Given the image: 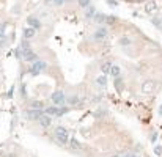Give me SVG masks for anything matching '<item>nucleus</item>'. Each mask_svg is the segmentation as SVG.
Returning a JSON list of instances; mask_svg holds the SVG:
<instances>
[{
    "instance_id": "nucleus-1",
    "label": "nucleus",
    "mask_w": 162,
    "mask_h": 157,
    "mask_svg": "<svg viewBox=\"0 0 162 157\" xmlns=\"http://www.w3.org/2000/svg\"><path fill=\"white\" fill-rule=\"evenodd\" d=\"M55 137H57V140L61 143V145H69V131L63 126H58L57 129H55Z\"/></svg>"
},
{
    "instance_id": "nucleus-2",
    "label": "nucleus",
    "mask_w": 162,
    "mask_h": 157,
    "mask_svg": "<svg viewBox=\"0 0 162 157\" xmlns=\"http://www.w3.org/2000/svg\"><path fill=\"white\" fill-rule=\"evenodd\" d=\"M46 68H47V63H46V61L36 60L35 63H33L30 68H29V71H30V74H40V72L46 71Z\"/></svg>"
},
{
    "instance_id": "nucleus-3",
    "label": "nucleus",
    "mask_w": 162,
    "mask_h": 157,
    "mask_svg": "<svg viewBox=\"0 0 162 157\" xmlns=\"http://www.w3.org/2000/svg\"><path fill=\"white\" fill-rule=\"evenodd\" d=\"M65 109H60L58 105H51V107H46L44 109V113L49 115V116H61L65 113Z\"/></svg>"
},
{
    "instance_id": "nucleus-4",
    "label": "nucleus",
    "mask_w": 162,
    "mask_h": 157,
    "mask_svg": "<svg viewBox=\"0 0 162 157\" xmlns=\"http://www.w3.org/2000/svg\"><path fill=\"white\" fill-rule=\"evenodd\" d=\"M109 36V30L105 29V27H99V29H96V32L93 33V39L94 41H104L105 38Z\"/></svg>"
},
{
    "instance_id": "nucleus-5",
    "label": "nucleus",
    "mask_w": 162,
    "mask_h": 157,
    "mask_svg": "<svg viewBox=\"0 0 162 157\" xmlns=\"http://www.w3.org/2000/svg\"><path fill=\"white\" fill-rule=\"evenodd\" d=\"M51 101H52V104L54 105H63L65 102H66V99H65V94H63V91H54L52 93V96H51Z\"/></svg>"
},
{
    "instance_id": "nucleus-6",
    "label": "nucleus",
    "mask_w": 162,
    "mask_h": 157,
    "mask_svg": "<svg viewBox=\"0 0 162 157\" xmlns=\"http://www.w3.org/2000/svg\"><path fill=\"white\" fill-rule=\"evenodd\" d=\"M154 90H156V83L153 80H149V78L142 83V91L145 94H151V93H154Z\"/></svg>"
},
{
    "instance_id": "nucleus-7",
    "label": "nucleus",
    "mask_w": 162,
    "mask_h": 157,
    "mask_svg": "<svg viewBox=\"0 0 162 157\" xmlns=\"http://www.w3.org/2000/svg\"><path fill=\"white\" fill-rule=\"evenodd\" d=\"M22 58H24L25 61H29V63H35V61L38 60V55L33 52L32 49H27V50H22Z\"/></svg>"
},
{
    "instance_id": "nucleus-8",
    "label": "nucleus",
    "mask_w": 162,
    "mask_h": 157,
    "mask_svg": "<svg viewBox=\"0 0 162 157\" xmlns=\"http://www.w3.org/2000/svg\"><path fill=\"white\" fill-rule=\"evenodd\" d=\"M38 123H40V126L43 127V129H49L52 126V116H49V115H46L44 113L40 120H38Z\"/></svg>"
},
{
    "instance_id": "nucleus-9",
    "label": "nucleus",
    "mask_w": 162,
    "mask_h": 157,
    "mask_svg": "<svg viewBox=\"0 0 162 157\" xmlns=\"http://www.w3.org/2000/svg\"><path fill=\"white\" fill-rule=\"evenodd\" d=\"M27 118H29V120H40V118L44 115V112H41V110H36V109H32V110H29L27 112Z\"/></svg>"
},
{
    "instance_id": "nucleus-10",
    "label": "nucleus",
    "mask_w": 162,
    "mask_h": 157,
    "mask_svg": "<svg viewBox=\"0 0 162 157\" xmlns=\"http://www.w3.org/2000/svg\"><path fill=\"white\" fill-rule=\"evenodd\" d=\"M145 11H147L148 14H154V13H158V3H156L154 0H149V2L145 5Z\"/></svg>"
},
{
    "instance_id": "nucleus-11",
    "label": "nucleus",
    "mask_w": 162,
    "mask_h": 157,
    "mask_svg": "<svg viewBox=\"0 0 162 157\" xmlns=\"http://www.w3.org/2000/svg\"><path fill=\"white\" fill-rule=\"evenodd\" d=\"M27 25H29V27H33L35 30L41 29V22L38 21L36 18H29V19H27Z\"/></svg>"
},
{
    "instance_id": "nucleus-12",
    "label": "nucleus",
    "mask_w": 162,
    "mask_h": 157,
    "mask_svg": "<svg viewBox=\"0 0 162 157\" xmlns=\"http://www.w3.org/2000/svg\"><path fill=\"white\" fill-rule=\"evenodd\" d=\"M69 148L71 149H83V145L77 138H71L69 140Z\"/></svg>"
},
{
    "instance_id": "nucleus-13",
    "label": "nucleus",
    "mask_w": 162,
    "mask_h": 157,
    "mask_svg": "<svg viewBox=\"0 0 162 157\" xmlns=\"http://www.w3.org/2000/svg\"><path fill=\"white\" fill-rule=\"evenodd\" d=\"M36 35V30L33 29V27H27V29H24V38L25 39H30Z\"/></svg>"
},
{
    "instance_id": "nucleus-14",
    "label": "nucleus",
    "mask_w": 162,
    "mask_h": 157,
    "mask_svg": "<svg viewBox=\"0 0 162 157\" xmlns=\"http://www.w3.org/2000/svg\"><path fill=\"white\" fill-rule=\"evenodd\" d=\"M112 66H113V63H110V61H104V63L101 65V71H102V74H109L110 69H112Z\"/></svg>"
},
{
    "instance_id": "nucleus-15",
    "label": "nucleus",
    "mask_w": 162,
    "mask_h": 157,
    "mask_svg": "<svg viewBox=\"0 0 162 157\" xmlns=\"http://www.w3.org/2000/svg\"><path fill=\"white\" fill-rule=\"evenodd\" d=\"M96 83H98L99 87H104V88H105V85H107V76H105V74H101V76L96 78Z\"/></svg>"
},
{
    "instance_id": "nucleus-16",
    "label": "nucleus",
    "mask_w": 162,
    "mask_h": 157,
    "mask_svg": "<svg viewBox=\"0 0 162 157\" xmlns=\"http://www.w3.org/2000/svg\"><path fill=\"white\" fill-rule=\"evenodd\" d=\"M118 43H120V46H123V47H126V46H131V44H132L131 38H127V36H121Z\"/></svg>"
},
{
    "instance_id": "nucleus-17",
    "label": "nucleus",
    "mask_w": 162,
    "mask_h": 157,
    "mask_svg": "<svg viewBox=\"0 0 162 157\" xmlns=\"http://www.w3.org/2000/svg\"><path fill=\"white\" fill-rule=\"evenodd\" d=\"M94 21H96L98 24H105V21H107V16H105V14H101V13H98L96 16H94Z\"/></svg>"
},
{
    "instance_id": "nucleus-18",
    "label": "nucleus",
    "mask_w": 162,
    "mask_h": 157,
    "mask_svg": "<svg viewBox=\"0 0 162 157\" xmlns=\"http://www.w3.org/2000/svg\"><path fill=\"white\" fill-rule=\"evenodd\" d=\"M110 74L113 76V77H120V74H121V69H120V66H118V65H113V66H112V69H110Z\"/></svg>"
},
{
    "instance_id": "nucleus-19",
    "label": "nucleus",
    "mask_w": 162,
    "mask_h": 157,
    "mask_svg": "<svg viewBox=\"0 0 162 157\" xmlns=\"http://www.w3.org/2000/svg\"><path fill=\"white\" fill-rule=\"evenodd\" d=\"M115 88L118 90V91H121V88H123V80H121V76H120V77H115Z\"/></svg>"
},
{
    "instance_id": "nucleus-20",
    "label": "nucleus",
    "mask_w": 162,
    "mask_h": 157,
    "mask_svg": "<svg viewBox=\"0 0 162 157\" xmlns=\"http://www.w3.org/2000/svg\"><path fill=\"white\" fill-rule=\"evenodd\" d=\"M85 16H87L88 19H90V18H94V16H96V10H94V7H90V10L85 13Z\"/></svg>"
},
{
    "instance_id": "nucleus-21",
    "label": "nucleus",
    "mask_w": 162,
    "mask_h": 157,
    "mask_svg": "<svg viewBox=\"0 0 162 157\" xmlns=\"http://www.w3.org/2000/svg\"><path fill=\"white\" fill-rule=\"evenodd\" d=\"M77 3H79V7H82V8H87L88 5H90V0H77Z\"/></svg>"
},
{
    "instance_id": "nucleus-22",
    "label": "nucleus",
    "mask_w": 162,
    "mask_h": 157,
    "mask_svg": "<svg viewBox=\"0 0 162 157\" xmlns=\"http://www.w3.org/2000/svg\"><path fill=\"white\" fill-rule=\"evenodd\" d=\"M43 107H44L43 102H33V104H32V109H36V110H41Z\"/></svg>"
},
{
    "instance_id": "nucleus-23",
    "label": "nucleus",
    "mask_w": 162,
    "mask_h": 157,
    "mask_svg": "<svg viewBox=\"0 0 162 157\" xmlns=\"http://www.w3.org/2000/svg\"><path fill=\"white\" fill-rule=\"evenodd\" d=\"M115 21H116V19L113 18V16H107V21H105V24H109V25H110V24H113Z\"/></svg>"
},
{
    "instance_id": "nucleus-24",
    "label": "nucleus",
    "mask_w": 162,
    "mask_h": 157,
    "mask_svg": "<svg viewBox=\"0 0 162 157\" xmlns=\"http://www.w3.org/2000/svg\"><path fill=\"white\" fill-rule=\"evenodd\" d=\"M27 49H30V43L25 39V41L22 43V50H27Z\"/></svg>"
},
{
    "instance_id": "nucleus-25",
    "label": "nucleus",
    "mask_w": 162,
    "mask_h": 157,
    "mask_svg": "<svg viewBox=\"0 0 162 157\" xmlns=\"http://www.w3.org/2000/svg\"><path fill=\"white\" fill-rule=\"evenodd\" d=\"M5 27H7V24H2V25H0V38L5 35Z\"/></svg>"
},
{
    "instance_id": "nucleus-26",
    "label": "nucleus",
    "mask_w": 162,
    "mask_h": 157,
    "mask_svg": "<svg viewBox=\"0 0 162 157\" xmlns=\"http://www.w3.org/2000/svg\"><path fill=\"white\" fill-rule=\"evenodd\" d=\"M69 102H71V104H76V102H79V99H77L76 96H72V98L69 99Z\"/></svg>"
},
{
    "instance_id": "nucleus-27",
    "label": "nucleus",
    "mask_w": 162,
    "mask_h": 157,
    "mask_svg": "<svg viewBox=\"0 0 162 157\" xmlns=\"http://www.w3.org/2000/svg\"><path fill=\"white\" fill-rule=\"evenodd\" d=\"M107 3L110 5V7H115V5H116V2H115V0H107Z\"/></svg>"
},
{
    "instance_id": "nucleus-28",
    "label": "nucleus",
    "mask_w": 162,
    "mask_h": 157,
    "mask_svg": "<svg viewBox=\"0 0 162 157\" xmlns=\"http://www.w3.org/2000/svg\"><path fill=\"white\" fill-rule=\"evenodd\" d=\"M52 2H55V3H57V5H61V3L65 2V0H52Z\"/></svg>"
},
{
    "instance_id": "nucleus-29",
    "label": "nucleus",
    "mask_w": 162,
    "mask_h": 157,
    "mask_svg": "<svg viewBox=\"0 0 162 157\" xmlns=\"http://www.w3.org/2000/svg\"><path fill=\"white\" fill-rule=\"evenodd\" d=\"M3 46H5V38L0 39V47H3Z\"/></svg>"
},
{
    "instance_id": "nucleus-30",
    "label": "nucleus",
    "mask_w": 162,
    "mask_h": 157,
    "mask_svg": "<svg viewBox=\"0 0 162 157\" xmlns=\"http://www.w3.org/2000/svg\"><path fill=\"white\" fill-rule=\"evenodd\" d=\"M124 157H137V156H135V154H126Z\"/></svg>"
},
{
    "instance_id": "nucleus-31",
    "label": "nucleus",
    "mask_w": 162,
    "mask_h": 157,
    "mask_svg": "<svg viewBox=\"0 0 162 157\" xmlns=\"http://www.w3.org/2000/svg\"><path fill=\"white\" fill-rule=\"evenodd\" d=\"M159 112H161V115H162V107H161V109H159Z\"/></svg>"
}]
</instances>
